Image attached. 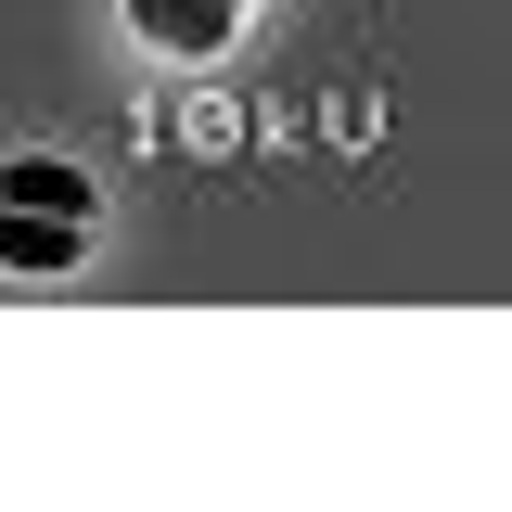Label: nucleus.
Masks as SVG:
<instances>
[{
	"instance_id": "nucleus-2",
	"label": "nucleus",
	"mask_w": 512,
	"mask_h": 512,
	"mask_svg": "<svg viewBox=\"0 0 512 512\" xmlns=\"http://www.w3.org/2000/svg\"><path fill=\"white\" fill-rule=\"evenodd\" d=\"M0 205H52V218H90L77 167H52V154H13V167H0Z\"/></svg>"
},
{
	"instance_id": "nucleus-1",
	"label": "nucleus",
	"mask_w": 512,
	"mask_h": 512,
	"mask_svg": "<svg viewBox=\"0 0 512 512\" xmlns=\"http://www.w3.org/2000/svg\"><path fill=\"white\" fill-rule=\"evenodd\" d=\"M231 13H244V0H128V26H141V39H167V52H218V39H231Z\"/></svg>"
},
{
	"instance_id": "nucleus-3",
	"label": "nucleus",
	"mask_w": 512,
	"mask_h": 512,
	"mask_svg": "<svg viewBox=\"0 0 512 512\" xmlns=\"http://www.w3.org/2000/svg\"><path fill=\"white\" fill-rule=\"evenodd\" d=\"M64 244H77V218H52V205H13V269H64Z\"/></svg>"
}]
</instances>
